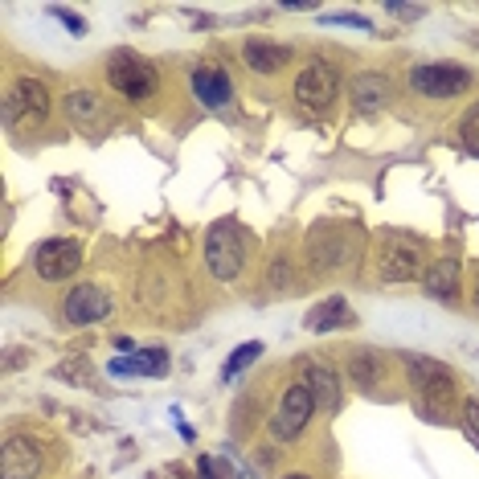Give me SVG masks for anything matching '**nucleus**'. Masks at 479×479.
I'll list each match as a JSON object with an SVG mask.
<instances>
[{"label": "nucleus", "mask_w": 479, "mask_h": 479, "mask_svg": "<svg viewBox=\"0 0 479 479\" xmlns=\"http://www.w3.org/2000/svg\"><path fill=\"white\" fill-rule=\"evenodd\" d=\"M401 356V373L406 385L418 398V414L430 418L435 426H451L455 422V406L463 398L459 373L451 364L435 361V356H418V353H398Z\"/></svg>", "instance_id": "obj_1"}, {"label": "nucleus", "mask_w": 479, "mask_h": 479, "mask_svg": "<svg viewBox=\"0 0 479 479\" xmlns=\"http://www.w3.org/2000/svg\"><path fill=\"white\" fill-rule=\"evenodd\" d=\"M373 266L382 283H418L430 266V246L410 230H382L373 246Z\"/></svg>", "instance_id": "obj_2"}, {"label": "nucleus", "mask_w": 479, "mask_h": 479, "mask_svg": "<svg viewBox=\"0 0 479 479\" xmlns=\"http://www.w3.org/2000/svg\"><path fill=\"white\" fill-rule=\"evenodd\" d=\"M308 263L324 279L353 271L361 263V230L348 222H316L308 234Z\"/></svg>", "instance_id": "obj_3"}, {"label": "nucleus", "mask_w": 479, "mask_h": 479, "mask_svg": "<svg viewBox=\"0 0 479 479\" xmlns=\"http://www.w3.org/2000/svg\"><path fill=\"white\" fill-rule=\"evenodd\" d=\"M250 258V242L242 234L238 222H213L205 234V266L217 283H234V279L246 271Z\"/></svg>", "instance_id": "obj_4"}, {"label": "nucleus", "mask_w": 479, "mask_h": 479, "mask_svg": "<svg viewBox=\"0 0 479 479\" xmlns=\"http://www.w3.org/2000/svg\"><path fill=\"white\" fill-rule=\"evenodd\" d=\"M106 82H111L115 95L132 98V103H148V98L160 90V70L143 58V53L115 50L106 58Z\"/></svg>", "instance_id": "obj_5"}, {"label": "nucleus", "mask_w": 479, "mask_h": 479, "mask_svg": "<svg viewBox=\"0 0 479 479\" xmlns=\"http://www.w3.org/2000/svg\"><path fill=\"white\" fill-rule=\"evenodd\" d=\"M53 111V90L45 87L41 78H33V74H21V78L9 82V90H5V124H17V119H25V124H41V119H50Z\"/></svg>", "instance_id": "obj_6"}, {"label": "nucleus", "mask_w": 479, "mask_h": 479, "mask_svg": "<svg viewBox=\"0 0 479 479\" xmlns=\"http://www.w3.org/2000/svg\"><path fill=\"white\" fill-rule=\"evenodd\" d=\"M311 414H316V398H311V390L303 382H291L283 390V398H279L275 414H271V422H266V430L279 438V443H295V438L308 430Z\"/></svg>", "instance_id": "obj_7"}, {"label": "nucleus", "mask_w": 479, "mask_h": 479, "mask_svg": "<svg viewBox=\"0 0 479 479\" xmlns=\"http://www.w3.org/2000/svg\"><path fill=\"white\" fill-rule=\"evenodd\" d=\"M467 87H471V74L455 62H418L410 70V90L430 98V103H447V98L463 95Z\"/></svg>", "instance_id": "obj_8"}, {"label": "nucleus", "mask_w": 479, "mask_h": 479, "mask_svg": "<svg viewBox=\"0 0 479 479\" xmlns=\"http://www.w3.org/2000/svg\"><path fill=\"white\" fill-rule=\"evenodd\" d=\"M295 103L308 106V111H328L340 95V74L328 62H308L295 74Z\"/></svg>", "instance_id": "obj_9"}, {"label": "nucleus", "mask_w": 479, "mask_h": 479, "mask_svg": "<svg viewBox=\"0 0 479 479\" xmlns=\"http://www.w3.org/2000/svg\"><path fill=\"white\" fill-rule=\"evenodd\" d=\"M78 266H82V246L70 238H50L33 254V271L45 283H66V279L78 275Z\"/></svg>", "instance_id": "obj_10"}, {"label": "nucleus", "mask_w": 479, "mask_h": 479, "mask_svg": "<svg viewBox=\"0 0 479 479\" xmlns=\"http://www.w3.org/2000/svg\"><path fill=\"white\" fill-rule=\"evenodd\" d=\"M111 316V291L98 283H78L74 291H66L62 299V319L70 328H90L98 319Z\"/></svg>", "instance_id": "obj_11"}, {"label": "nucleus", "mask_w": 479, "mask_h": 479, "mask_svg": "<svg viewBox=\"0 0 479 479\" xmlns=\"http://www.w3.org/2000/svg\"><path fill=\"white\" fill-rule=\"evenodd\" d=\"M41 475V447L29 435H9L0 447V479H37Z\"/></svg>", "instance_id": "obj_12"}, {"label": "nucleus", "mask_w": 479, "mask_h": 479, "mask_svg": "<svg viewBox=\"0 0 479 479\" xmlns=\"http://www.w3.org/2000/svg\"><path fill=\"white\" fill-rule=\"evenodd\" d=\"M422 287L430 299L438 303H455L459 299V287H463V263L455 250H447V254L430 258V266H426V275H422Z\"/></svg>", "instance_id": "obj_13"}, {"label": "nucleus", "mask_w": 479, "mask_h": 479, "mask_svg": "<svg viewBox=\"0 0 479 479\" xmlns=\"http://www.w3.org/2000/svg\"><path fill=\"white\" fill-rule=\"evenodd\" d=\"M242 62H246V70L271 78V74L287 70V66L295 62V50L283 41H271V37H246V41H242Z\"/></svg>", "instance_id": "obj_14"}, {"label": "nucleus", "mask_w": 479, "mask_h": 479, "mask_svg": "<svg viewBox=\"0 0 479 479\" xmlns=\"http://www.w3.org/2000/svg\"><path fill=\"white\" fill-rule=\"evenodd\" d=\"M348 98H353V111H361V115H377V111H385V106H390V98H393L390 74L361 70L353 82H348Z\"/></svg>", "instance_id": "obj_15"}, {"label": "nucleus", "mask_w": 479, "mask_h": 479, "mask_svg": "<svg viewBox=\"0 0 479 479\" xmlns=\"http://www.w3.org/2000/svg\"><path fill=\"white\" fill-rule=\"evenodd\" d=\"M345 364H348V377L356 382V390L382 393L390 385V356L377 353V348H353Z\"/></svg>", "instance_id": "obj_16"}, {"label": "nucleus", "mask_w": 479, "mask_h": 479, "mask_svg": "<svg viewBox=\"0 0 479 479\" xmlns=\"http://www.w3.org/2000/svg\"><path fill=\"white\" fill-rule=\"evenodd\" d=\"M299 382L311 390V398H316V410H336L340 406V377H336V369H332L328 361H303L299 364Z\"/></svg>", "instance_id": "obj_17"}, {"label": "nucleus", "mask_w": 479, "mask_h": 479, "mask_svg": "<svg viewBox=\"0 0 479 479\" xmlns=\"http://www.w3.org/2000/svg\"><path fill=\"white\" fill-rule=\"evenodd\" d=\"M189 82H193L197 103L209 106V111H222V106L234 98V82H230V74L217 70V66H197V70L189 74Z\"/></svg>", "instance_id": "obj_18"}, {"label": "nucleus", "mask_w": 479, "mask_h": 479, "mask_svg": "<svg viewBox=\"0 0 479 479\" xmlns=\"http://www.w3.org/2000/svg\"><path fill=\"white\" fill-rule=\"evenodd\" d=\"M303 328L308 332H345V328H356V311L348 308L345 295H328L324 303H316V308L308 311V319H303Z\"/></svg>", "instance_id": "obj_19"}, {"label": "nucleus", "mask_w": 479, "mask_h": 479, "mask_svg": "<svg viewBox=\"0 0 479 479\" xmlns=\"http://www.w3.org/2000/svg\"><path fill=\"white\" fill-rule=\"evenodd\" d=\"M66 115H70L74 124H82V127H95V124L106 119V106H103V98H98L95 90L74 87L70 95H66Z\"/></svg>", "instance_id": "obj_20"}, {"label": "nucleus", "mask_w": 479, "mask_h": 479, "mask_svg": "<svg viewBox=\"0 0 479 479\" xmlns=\"http://www.w3.org/2000/svg\"><path fill=\"white\" fill-rule=\"evenodd\" d=\"M132 364H135V377H169L172 369L164 348H140V353H132Z\"/></svg>", "instance_id": "obj_21"}, {"label": "nucleus", "mask_w": 479, "mask_h": 479, "mask_svg": "<svg viewBox=\"0 0 479 479\" xmlns=\"http://www.w3.org/2000/svg\"><path fill=\"white\" fill-rule=\"evenodd\" d=\"M258 356H263V345H258V340H246V345H238L230 353V361L222 364V382H234V377H238L242 369H250Z\"/></svg>", "instance_id": "obj_22"}, {"label": "nucleus", "mask_w": 479, "mask_h": 479, "mask_svg": "<svg viewBox=\"0 0 479 479\" xmlns=\"http://www.w3.org/2000/svg\"><path fill=\"white\" fill-rule=\"evenodd\" d=\"M459 140H463V148H467L471 156H479V103H471L467 111H463V119H459Z\"/></svg>", "instance_id": "obj_23"}, {"label": "nucleus", "mask_w": 479, "mask_h": 479, "mask_svg": "<svg viewBox=\"0 0 479 479\" xmlns=\"http://www.w3.org/2000/svg\"><path fill=\"white\" fill-rule=\"evenodd\" d=\"M291 283H295L291 258H283V254H279L275 263H271V287H275V291H291Z\"/></svg>", "instance_id": "obj_24"}, {"label": "nucleus", "mask_w": 479, "mask_h": 479, "mask_svg": "<svg viewBox=\"0 0 479 479\" xmlns=\"http://www.w3.org/2000/svg\"><path fill=\"white\" fill-rule=\"evenodd\" d=\"M463 435H467L471 438V443H475L479 447V401L475 398H471V401H463Z\"/></svg>", "instance_id": "obj_25"}, {"label": "nucleus", "mask_w": 479, "mask_h": 479, "mask_svg": "<svg viewBox=\"0 0 479 479\" xmlns=\"http://www.w3.org/2000/svg\"><path fill=\"white\" fill-rule=\"evenodd\" d=\"M385 13H390V17H398V21H422L426 17L422 5H398V0H390V5H385Z\"/></svg>", "instance_id": "obj_26"}, {"label": "nucleus", "mask_w": 479, "mask_h": 479, "mask_svg": "<svg viewBox=\"0 0 479 479\" xmlns=\"http://www.w3.org/2000/svg\"><path fill=\"white\" fill-rule=\"evenodd\" d=\"M53 17L62 21V25H66V29H70V33H74V37H82V33H87V21H82V17H78V13H74V9H62V5H58V9H53Z\"/></svg>", "instance_id": "obj_27"}, {"label": "nucleus", "mask_w": 479, "mask_h": 479, "mask_svg": "<svg viewBox=\"0 0 479 479\" xmlns=\"http://www.w3.org/2000/svg\"><path fill=\"white\" fill-rule=\"evenodd\" d=\"M328 25H353V29H373L369 17H356V13H328Z\"/></svg>", "instance_id": "obj_28"}, {"label": "nucleus", "mask_w": 479, "mask_h": 479, "mask_svg": "<svg viewBox=\"0 0 479 479\" xmlns=\"http://www.w3.org/2000/svg\"><path fill=\"white\" fill-rule=\"evenodd\" d=\"M471 311L479 316V263H475V271H471Z\"/></svg>", "instance_id": "obj_29"}, {"label": "nucleus", "mask_w": 479, "mask_h": 479, "mask_svg": "<svg viewBox=\"0 0 479 479\" xmlns=\"http://www.w3.org/2000/svg\"><path fill=\"white\" fill-rule=\"evenodd\" d=\"M115 348H119V353H140V348H135V340H132V336H115Z\"/></svg>", "instance_id": "obj_30"}, {"label": "nucleus", "mask_w": 479, "mask_h": 479, "mask_svg": "<svg viewBox=\"0 0 479 479\" xmlns=\"http://www.w3.org/2000/svg\"><path fill=\"white\" fill-rule=\"evenodd\" d=\"M287 479H311V475H299V471H295V475H287Z\"/></svg>", "instance_id": "obj_31"}]
</instances>
